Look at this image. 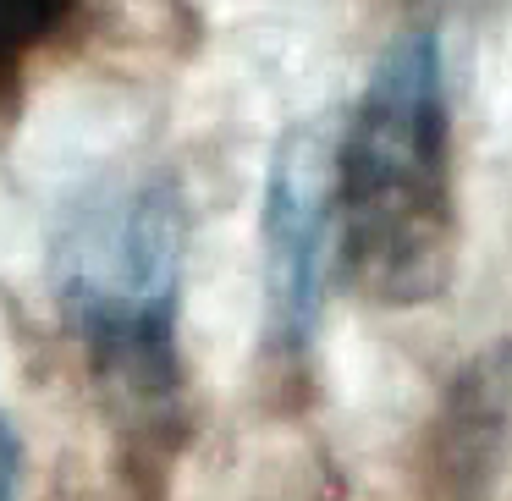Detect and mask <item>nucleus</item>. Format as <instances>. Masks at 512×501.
I'll return each instance as SVG.
<instances>
[{"mask_svg": "<svg viewBox=\"0 0 512 501\" xmlns=\"http://www.w3.org/2000/svg\"><path fill=\"white\" fill-rule=\"evenodd\" d=\"M61 23V6L50 0H0V61H17Z\"/></svg>", "mask_w": 512, "mask_h": 501, "instance_id": "obj_4", "label": "nucleus"}, {"mask_svg": "<svg viewBox=\"0 0 512 501\" xmlns=\"http://www.w3.org/2000/svg\"><path fill=\"white\" fill-rule=\"evenodd\" d=\"M342 259L380 303H424L457 254L452 105L435 34H402L369 72L336 149Z\"/></svg>", "mask_w": 512, "mask_h": 501, "instance_id": "obj_1", "label": "nucleus"}, {"mask_svg": "<svg viewBox=\"0 0 512 501\" xmlns=\"http://www.w3.org/2000/svg\"><path fill=\"white\" fill-rule=\"evenodd\" d=\"M182 254L188 210L166 177H133L94 193L56 248V298L100 375L149 402L177 380Z\"/></svg>", "mask_w": 512, "mask_h": 501, "instance_id": "obj_2", "label": "nucleus"}, {"mask_svg": "<svg viewBox=\"0 0 512 501\" xmlns=\"http://www.w3.org/2000/svg\"><path fill=\"white\" fill-rule=\"evenodd\" d=\"M0 501H23V441L0 419Z\"/></svg>", "mask_w": 512, "mask_h": 501, "instance_id": "obj_5", "label": "nucleus"}, {"mask_svg": "<svg viewBox=\"0 0 512 501\" xmlns=\"http://www.w3.org/2000/svg\"><path fill=\"white\" fill-rule=\"evenodd\" d=\"M336 149H342V138L320 133V127H292L270 155V177H265L270 320L292 347L309 342L325 270H331V248H342Z\"/></svg>", "mask_w": 512, "mask_h": 501, "instance_id": "obj_3", "label": "nucleus"}]
</instances>
